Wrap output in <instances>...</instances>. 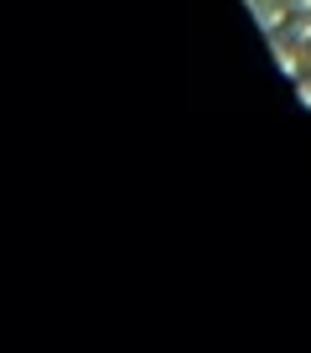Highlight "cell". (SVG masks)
Masks as SVG:
<instances>
[{"mask_svg": "<svg viewBox=\"0 0 311 353\" xmlns=\"http://www.w3.org/2000/svg\"><path fill=\"white\" fill-rule=\"evenodd\" d=\"M296 88H301V99L311 104V78H296Z\"/></svg>", "mask_w": 311, "mask_h": 353, "instance_id": "1", "label": "cell"}]
</instances>
